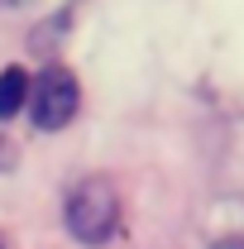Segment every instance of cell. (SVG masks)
I'll return each mask as SVG.
<instances>
[{
	"mask_svg": "<svg viewBox=\"0 0 244 249\" xmlns=\"http://www.w3.org/2000/svg\"><path fill=\"white\" fill-rule=\"evenodd\" d=\"M62 225L77 245L101 249L120 235V192L110 178H82L62 196Z\"/></svg>",
	"mask_w": 244,
	"mask_h": 249,
	"instance_id": "6da1fadb",
	"label": "cell"
},
{
	"mask_svg": "<svg viewBox=\"0 0 244 249\" xmlns=\"http://www.w3.org/2000/svg\"><path fill=\"white\" fill-rule=\"evenodd\" d=\"M0 249H5V240H0Z\"/></svg>",
	"mask_w": 244,
	"mask_h": 249,
	"instance_id": "5b68a950",
	"label": "cell"
},
{
	"mask_svg": "<svg viewBox=\"0 0 244 249\" xmlns=\"http://www.w3.org/2000/svg\"><path fill=\"white\" fill-rule=\"evenodd\" d=\"M77 106H82V87H77V77L67 72V67H43L38 77H34L29 87V120L38 129H67L72 115H77Z\"/></svg>",
	"mask_w": 244,
	"mask_h": 249,
	"instance_id": "7a4b0ae2",
	"label": "cell"
},
{
	"mask_svg": "<svg viewBox=\"0 0 244 249\" xmlns=\"http://www.w3.org/2000/svg\"><path fill=\"white\" fill-rule=\"evenodd\" d=\"M211 249H244V235H230V240H215Z\"/></svg>",
	"mask_w": 244,
	"mask_h": 249,
	"instance_id": "277c9868",
	"label": "cell"
},
{
	"mask_svg": "<svg viewBox=\"0 0 244 249\" xmlns=\"http://www.w3.org/2000/svg\"><path fill=\"white\" fill-rule=\"evenodd\" d=\"M29 106V72L24 67H5L0 72V120L19 115Z\"/></svg>",
	"mask_w": 244,
	"mask_h": 249,
	"instance_id": "3957f363",
	"label": "cell"
}]
</instances>
